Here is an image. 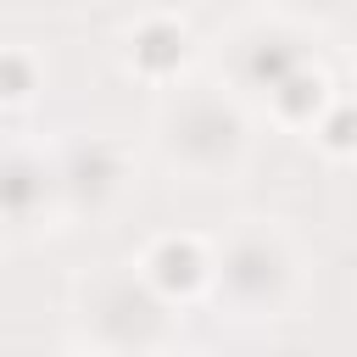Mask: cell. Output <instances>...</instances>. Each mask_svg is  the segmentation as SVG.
<instances>
[{
  "mask_svg": "<svg viewBox=\"0 0 357 357\" xmlns=\"http://www.w3.org/2000/svg\"><path fill=\"white\" fill-rule=\"evenodd\" d=\"M273 95H279L284 117H307V112H312V106L324 100V84H318V78H307V73H290V78H284V84H279Z\"/></svg>",
  "mask_w": 357,
  "mask_h": 357,
  "instance_id": "5b68a950",
  "label": "cell"
},
{
  "mask_svg": "<svg viewBox=\"0 0 357 357\" xmlns=\"http://www.w3.org/2000/svg\"><path fill=\"white\" fill-rule=\"evenodd\" d=\"M134 61H139L145 73H167V67H178V61H184V33H178L173 22H151V28L134 39Z\"/></svg>",
  "mask_w": 357,
  "mask_h": 357,
  "instance_id": "3957f363",
  "label": "cell"
},
{
  "mask_svg": "<svg viewBox=\"0 0 357 357\" xmlns=\"http://www.w3.org/2000/svg\"><path fill=\"white\" fill-rule=\"evenodd\" d=\"M39 184H45V178H33L28 162H11V167H6V206H11V212H28V201H33Z\"/></svg>",
  "mask_w": 357,
  "mask_h": 357,
  "instance_id": "8992f818",
  "label": "cell"
},
{
  "mask_svg": "<svg viewBox=\"0 0 357 357\" xmlns=\"http://www.w3.org/2000/svg\"><path fill=\"white\" fill-rule=\"evenodd\" d=\"M6 95H11V100L28 95V67H22V56H6Z\"/></svg>",
  "mask_w": 357,
  "mask_h": 357,
  "instance_id": "ba28073f",
  "label": "cell"
},
{
  "mask_svg": "<svg viewBox=\"0 0 357 357\" xmlns=\"http://www.w3.org/2000/svg\"><path fill=\"white\" fill-rule=\"evenodd\" d=\"M324 139H329L335 151L357 145V112H335V117H329V128H324Z\"/></svg>",
  "mask_w": 357,
  "mask_h": 357,
  "instance_id": "52a82bcc",
  "label": "cell"
},
{
  "mask_svg": "<svg viewBox=\"0 0 357 357\" xmlns=\"http://www.w3.org/2000/svg\"><path fill=\"white\" fill-rule=\"evenodd\" d=\"M151 279L173 296V290H190L195 279H201V251L190 245V240H167V245H156V257H151Z\"/></svg>",
  "mask_w": 357,
  "mask_h": 357,
  "instance_id": "7a4b0ae2",
  "label": "cell"
},
{
  "mask_svg": "<svg viewBox=\"0 0 357 357\" xmlns=\"http://www.w3.org/2000/svg\"><path fill=\"white\" fill-rule=\"evenodd\" d=\"M296 61H301V56H296V45H279V39L268 45V39H262V45H257V50L245 56V73H251L257 84L279 89V84H284V78L296 73Z\"/></svg>",
  "mask_w": 357,
  "mask_h": 357,
  "instance_id": "277c9868",
  "label": "cell"
},
{
  "mask_svg": "<svg viewBox=\"0 0 357 357\" xmlns=\"http://www.w3.org/2000/svg\"><path fill=\"white\" fill-rule=\"evenodd\" d=\"M223 284H229L234 296H245V301H262V296L279 284V257H273L262 240H245V245L229 257V268H223Z\"/></svg>",
  "mask_w": 357,
  "mask_h": 357,
  "instance_id": "6da1fadb",
  "label": "cell"
}]
</instances>
